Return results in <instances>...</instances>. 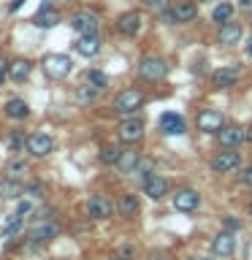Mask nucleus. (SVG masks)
Instances as JSON below:
<instances>
[{"label": "nucleus", "mask_w": 252, "mask_h": 260, "mask_svg": "<svg viewBox=\"0 0 252 260\" xmlns=\"http://www.w3.org/2000/svg\"><path fill=\"white\" fill-rule=\"evenodd\" d=\"M141 103H144V92H141V89H122V92L114 98L111 109L117 114H122V117H128V114H136L138 109H141Z\"/></svg>", "instance_id": "nucleus-1"}, {"label": "nucleus", "mask_w": 252, "mask_h": 260, "mask_svg": "<svg viewBox=\"0 0 252 260\" xmlns=\"http://www.w3.org/2000/svg\"><path fill=\"white\" fill-rule=\"evenodd\" d=\"M168 73V65L163 57H144L141 62H138V76L146 79V81H158Z\"/></svg>", "instance_id": "nucleus-2"}, {"label": "nucleus", "mask_w": 252, "mask_h": 260, "mask_svg": "<svg viewBox=\"0 0 252 260\" xmlns=\"http://www.w3.org/2000/svg\"><path fill=\"white\" fill-rule=\"evenodd\" d=\"M241 166V154L233 149V146H225V152H219L211 157V168L217 171V174H231Z\"/></svg>", "instance_id": "nucleus-3"}, {"label": "nucleus", "mask_w": 252, "mask_h": 260, "mask_svg": "<svg viewBox=\"0 0 252 260\" xmlns=\"http://www.w3.org/2000/svg\"><path fill=\"white\" fill-rule=\"evenodd\" d=\"M57 233H60V225L54 222V219H38L36 225L30 228V241L33 244H46V241H52L57 239Z\"/></svg>", "instance_id": "nucleus-4"}, {"label": "nucleus", "mask_w": 252, "mask_h": 260, "mask_svg": "<svg viewBox=\"0 0 252 260\" xmlns=\"http://www.w3.org/2000/svg\"><path fill=\"white\" fill-rule=\"evenodd\" d=\"M24 146H27V152L33 157H46V154L54 149V141H52V136H46V133H30L24 138Z\"/></svg>", "instance_id": "nucleus-5"}, {"label": "nucleus", "mask_w": 252, "mask_h": 260, "mask_svg": "<svg viewBox=\"0 0 252 260\" xmlns=\"http://www.w3.org/2000/svg\"><path fill=\"white\" fill-rule=\"evenodd\" d=\"M117 136H119V141L136 144L138 138L144 136V119H138V117L122 119V122H119V127H117Z\"/></svg>", "instance_id": "nucleus-6"}, {"label": "nucleus", "mask_w": 252, "mask_h": 260, "mask_svg": "<svg viewBox=\"0 0 252 260\" xmlns=\"http://www.w3.org/2000/svg\"><path fill=\"white\" fill-rule=\"evenodd\" d=\"M71 57H65V54H49L46 60H44V71L49 73L52 79H65L71 73Z\"/></svg>", "instance_id": "nucleus-7"}, {"label": "nucleus", "mask_w": 252, "mask_h": 260, "mask_svg": "<svg viewBox=\"0 0 252 260\" xmlns=\"http://www.w3.org/2000/svg\"><path fill=\"white\" fill-rule=\"evenodd\" d=\"M223 125H225L223 114L214 111V109H203V111L198 114V119H195V127H198L201 133H217Z\"/></svg>", "instance_id": "nucleus-8"}, {"label": "nucleus", "mask_w": 252, "mask_h": 260, "mask_svg": "<svg viewBox=\"0 0 252 260\" xmlns=\"http://www.w3.org/2000/svg\"><path fill=\"white\" fill-rule=\"evenodd\" d=\"M71 24H73V30L79 32V36H87V32H98V16L92 11H76L71 16Z\"/></svg>", "instance_id": "nucleus-9"}, {"label": "nucleus", "mask_w": 252, "mask_h": 260, "mask_svg": "<svg viewBox=\"0 0 252 260\" xmlns=\"http://www.w3.org/2000/svg\"><path fill=\"white\" fill-rule=\"evenodd\" d=\"M171 16H174V22H193L195 16H198V3L195 0H176L174 6H171Z\"/></svg>", "instance_id": "nucleus-10"}, {"label": "nucleus", "mask_w": 252, "mask_h": 260, "mask_svg": "<svg viewBox=\"0 0 252 260\" xmlns=\"http://www.w3.org/2000/svg\"><path fill=\"white\" fill-rule=\"evenodd\" d=\"M111 201L106 198V195H89V201H87V211H89V217L92 219H109L111 217Z\"/></svg>", "instance_id": "nucleus-11"}, {"label": "nucleus", "mask_w": 252, "mask_h": 260, "mask_svg": "<svg viewBox=\"0 0 252 260\" xmlns=\"http://www.w3.org/2000/svg\"><path fill=\"white\" fill-rule=\"evenodd\" d=\"M244 138H247V130L239 125H223L217 130V141L223 146H239Z\"/></svg>", "instance_id": "nucleus-12"}, {"label": "nucleus", "mask_w": 252, "mask_h": 260, "mask_svg": "<svg viewBox=\"0 0 252 260\" xmlns=\"http://www.w3.org/2000/svg\"><path fill=\"white\" fill-rule=\"evenodd\" d=\"M144 192L149 195L152 201H160L163 195L168 192V179L166 176H158V174H149L144 179Z\"/></svg>", "instance_id": "nucleus-13"}, {"label": "nucleus", "mask_w": 252, "mask_h": 260, "mask_svg": "<svg viewBox=\"0 0 252 260\" xmlns=\"http://www.w3.org/2000/svg\"><path fill=\"white\" fill-rule=\"evenodd\" d=\"M76 52L84 54V57H95L98 52H101V36L98 32H87V36H79L76 44Z\"/></svg>", "instance_id": "nucleus-14"}, {"label": "nucleus", "mask_w": 252, "mask_h": 260, "mask_svg": "<svg viewBox=\"0 0 252 260\" xmlns=\"http://www.w3.org/2000/svg\"><path fill=\"white\" fill-rule=\"evenodd\" d=\"M239 38H241V24L239 22H223L219 24V32H217V41L223 46H231V44H239Z\"/></svg>", "instance_id": "nucleus-15"}, {"label": "nucleus", "mask_w": 252, "mask_h": 260, "mask_svg": "<svg viewBox=\"0 0 252 260\" xmlns=\"http://www.w3.org/2000/svg\"><path fill=\"white\" fill-rule=\"evenodd\" d=\"M33 22H36V27H54V24L60 22V11L46 0V3L41 6V11L33 16Z\"/></svg>", "instance_id": "nucleus-16"}, {"label": "nucleus", "mask_w": 252, "mask_h": 260, "mask_svg": "<svg viewBox=\"0 0 252 260\" xmlns=\"http://www.w3.org/2000/svg\"><path fill=\"white\" fill-rule=\"evenodd\" d=\"M117 30L122 32V36H136V32L141 30V14H138V11L122 14L117 19Z\"/></svg>", "instance_id": "nucleus-17"}, {"label": "nucleus", "mask_w": 252, "mask_h": 260, "mask_svg": "<svg viewBox=\"0 0 252 260\" xmlns=\"http://www.w3.org/2000/svg\"><path fill=\"white\" fill-rule=\"evenodd\" d=\"M198 203H201V195L195 190H179L174 195V206L179 211H195V209H198Z\"/></svg>", "instance_id": "nucleus-18"}, {"label": "nucleus", "mask_w": 252, "mask_h": 260, "mask_svg": "<svg viewBox=\"0 0 252 260\" xmlns=\"http://www.w3.org/2000/svg\"><path fill=\"white\" fill-rule=\"evenodd\" d=\"M160 130L166 136H182L184 133V119L179 117V114H163L160 117Z\"/></svg>", "instance_id": "nucleus-19"}, {"label": "nucleus", "mask_w": 252, "mask_h": 260, "mask_svg": "<svg viewBox=\"0 0 252 260\" xmlns=\"http://www.w3.org/2000/svg\"><path fill=\"white\" fill-rule=\"evenodd\" d=\"M211 249H214V255H233L236 249V239L231 231H223L214 236V241H211Z\"/></svg>", "instance_id": "nucleus-20"}, {"label": "nucleus", "mask_w": 252, "mask_h": 260, "mask_svg": "<svg viewBox=\"0 0 252 260\" xmlns=\"http://www.w3.org/2000/svg\"><path fill=\"white\" fill-rule=\"evenodd\" d=\"M236 79H239V68H219V71H214V76H211V84L217 89H225V87H231Z\"/></svg>", "instance_id": "nucleus-21"}, {"label": "nucleus", "mask_w": 252, "mask_h": 260, "mask_svg": "<svg viewBox=\"0 0 252 260\" xmlns=\"http://www.w3.org/2000/svg\"><path fill=\"white\" fill-rule=\"evenodd\" d=\"M117 211H119V217H133L138 211V198L130 192H122L117 198Z\"/></svg>", "instance_id": "nucleus-22"}, {"label": "nucleus", "mask_w": 252, "mask_h": 260, "mask_svg": "<svg viewBox=\"0 0 252 260\" xmlns=\"http://www.w3.org/2000/svg\"><path fill=\"white\" fill-rule=\"evenodd\" d=\"M136 166H138V152L136 149H122L119 160H117V168L122 171V174H130Z\"/></svg>", "instance_id": "nucleus-23"}, {"label": "nucleus", "mask_w": 252, "mask_h": 260, "mask_svg": "<svg viewBox=\"0 0 252 260\" xmlns=\"http://www.w3.org/2000/svg\"><path fill=\"white\" fill-rule=\"evenodd\" d=\"M6 114L11 119H24L30 114V109H27V103H24V101H19V98H11V101L6 103Z\"/></svg>", "instance_id": "nucleus-24"}, {"label": "nucleus", "mask_w": 252, "mask_h": 260, "mask_svg": "<svg viewBox=\"0 0 252 260\" xmlns=\"http://www.w3.org/2000/svg\"><path fill=\"white\" fill-rule=\"evenodd\" d=\"M8 76H11L14 81H24L30 76V62L27 60H14L8 62Z\"/></svg>", "instance_id": "nucleus-25"}, {"label": "nucleus", "mask_w": 252, "mask_h": 260, "mask_svg": "<svg viewBox=\"0 0 252 260\" xmlns=\"http://www.w3.org/2000/svg\"><path fill=\"white\" fill-rule=\"evenodd\" d=\"M119 154H122V149H119V146H114V144H106L103 149H101V154H98V157H101V162H103V166H117Z\"/></svg>", "instance_id": "nucleus-26"}, {"label": "nucleus", "mask_w": 252, "mask_h": 260, "mask_svg": "<svg viewBox=\"0 0 252 260\" xmlns=\"http://www.w3.org/2000/svg\"><path fill=\"white\" fill-rule=\"evenodd\" d=\"M211 19L219 22V24H223V22H231V19H233V6H231V3H217L214 11H211Z\"/></svg>", "instance_id": "nucleus-27"}, {"label": "nucleus", "mask_w": 252, "mask_h": 260, "mask_svg": "<svg viewBox=\"0 0 252 260\" xmlns=\"http://www.w3.org/2000/svg\"><path fill=\"white\" fill-rule=\"evenodd\" d=\"M144 8H146L149 14L160 16V14L171 11V0H144Z\"/></svg>", "instance_id": "nucleus-28"}, {"label": "nucleus", "mask_w": 252, "mask_h": 260, "mask_svg": "<svg viewBox=\"0 0 252 260\" xmlns=\"http://www.w3.org/2000/svg\"><path fill=\"white\" fill-rule=\"evenodd\" d=\"M22 190L19 184L14 182V179H6V182H0V198H16Z\"/></svg>", "instance_id": "nucleus-29"}, {"label": "nucleus", "mask_w": 252, "mask_h": 260, "mask_svg": "<svg viewBox=\"0 0 252 260\" xmlns=\"http://www.w3.org/2000/svg\"><path fill=\"white\" fill-rule=\"evenodd\" d=\"M87 79H89V84H92L95 89H103L106 84H109L106 73H101V71H89V73H87Z\"/></svg>", "instance_id": "nucleus-30"}, {"label": "nucleus", "mask_w": 252, "mask_h": 260, "mask_svg": "<svg viewBox=\"0 0 252 260\" xmlns=\"http://www.w3.org/2000/svg\"><path fill=\"white\" fill-rule=\"evenodd\" d=\"M24 171H27V166H24V162H11V166L6 168V176H8V179H22Z\"/></svg>", "instance_id": "nucleus-31"}, {"label": "nucleus", "mask_w": 252, "mask_h": 260, "mask_svg": "<svg viewBox=\"0 0 252 260\" xmlns=\"http://www.w3.org/2000/svg\"><path fill=\"white\" fill-rule=\"evenodd\" d=\"M19 228H22V214H14V217L6 222V233L11 236V233H16V231H19Z\"/></svg>", "instance_id": "nucleus-32"}, {"label": "nucleus", "mask_w": 252, "mask_h": 260, "mask_svg": "<svg viewBox=\"0 0 252 260\" xmlns=\"http://www.w3.org/2000/svg\"><path fill=\"white\" fill-rule=\"evenodd\" d=\"M95 95V87L89 84V89H76V92H73V98H76V101H89V98Z\"/></svg>", "instance_id": "nucleus-33"}, {"label": "nucleus", "mask_w": 252, "mask_h": 260, "mask_svg": "<svg viewBox=\"0 0 252 260\" xmlns=\"http://www.w3.org/2000/svg\"><path fill=\"white\" fill-rule=\"evenodd\" d=\"M239 182H241V184H247V187H252V166L241 168V174H239Z\"/></svg>", "instance_id": "nucleus-34"}, {"label": "nucleus", "mask_w": 252, "mask_h": 260, "mask_svg": "<svg viewBox=\"0 0 252 260\" xmlns=\"http://www.w3.org/2000/svg\"><path fill=\"white\" fill-rule=\"evenodd\" d=\"M223 225H225V231H239V228H241V222H239V219H233V217H225Z\"/></svg>", "instance_id": "nucleus-35"}, {"label": "nucleus", "mask_w": 252, "mask_h": 260, "mask_svg": "<svg viewBox=\"0 0 252 260\" xmlns=\"http://www.w3.org/2000/svg\"><path fill=\"white\" fill-rule=\"evenodd\" d=\"M22 144H24V138H22L19 133H14L11 138H8V146H11V149H19Z\"/></svg>", "instance_id": "nucleus-36"}, {"label": "nucleus", "mask_w": 252, "mask_h": 260, "mask_svg": "<svg viewBox=\"0 0 252 260\" xmlns=\"http://www.w3.org/2000/svg\"><path fill=\"white\" fill-rule=\"evenodd\" d=\"M6 76H8V60H6V57H0V84L6 81Z\"/></svg>", "instance_id": "nucleus-37"}, {"label": "nucleus", "mask_w": 252, "mask_h": 260, "mask_svg": "<svg viewBox=\"0 0 252 260\" xmlns=\"http://www.w3.org/2000/svg\"><path fill=\"white\" fill-rule=\"evenodd\" d=\"M24 192H27V195H33V198H41V192H44V187H41V184H30Z\"/></svg>", "instance_id": "nucleus-38"}, {"label": "nucleus", "mask_w": 252, "mask_h": 260, "mask_svg": "<svg viewBox=\"0 0 252 260\" xmlns=\"http://www.w3.org/2000/svg\"><path fill=\"white\" fill-rule=\"evenodd\" d=\"M22 3H24V0H11V3H8V11H19V8H22Z\"/></svg>", "instance_id": "nucleus-39"}, {"label": "nucleus", "mask_w": 252, "mask_h": 260, "mask_svg": "<svg viewBox=\"0 0 252 260\" xmlns=\"http://www.w3.org/2000/svg\"><path fill=\"white\" fill-rule=\"evenodd\" d=\"M241 8H244V11H249V14H252V0H241Z\"/></svg>", "instance_id": "nucleus-40"}, {"label": "nucleus", "mask_w": 252, "mask_h": 260, "mask_svg": "<svg viewBox=\"0 0 252 260\" xmlns=\"http://www.w3.org/2000/svg\"><path fill=\"white\" fill-rule=\"evenodd\" d=\"M244 52H247V57H252V38L247 41V46H244Z\"/></svg>", "instance_id": "nucleus-41"}, {"label": "nucleus", "mask_w": 252, "mask_h": 260, "mask_svg": "<svg viewBox=\"0 0 252 260\" xmlns=\"http://www.w3.org/2000/svg\"><path fill=\"white\" fill-rule=\"evenodd\" d=\"M247 138H249V141H252V125L247 127Z\"/></svg>", "instance_id": "nucleus-42"}, {"label": "nucleus", "mask_w": 252, "mask_h": 260, "mask_svg": "<svg viewBox=\"0 0 252 260\" xmlns=\"http://www.w3.org/2000/svg\"><path fill=\"white\" fill-rule=\"evenodd\" d=\"M190 260H209V257H190Z\"/></svg>", "instance_id": "nucleus-43"}, {"label": "nucleus", "mask_w": 252, "mask_h": 260, "mask_svg": "<svg viewBox=\"0 0 252 260\" xmlns=\"http://www.w3.org/2000/svg\"><path fill=\"white\" fill-rule=\"evenodd\" d=\"M109 260H125V257H109Z\"/></svg>", "instance_id": "nucleus-44"}, {"label": "nucleus", "mask_w": 252, "mask_h": 260, "mask_svg": "<svg viewBox=\"0 0 252 260\" xmlns=\"http://www.w3.org/2000/svg\"><path fill=\"white\" fill-rule=\"evenodd\" d=\"M249 214H252V201H249Z\"/></svg>", "instance_id": "nucleus-45"}, {"label": "nucleus", "mask_w": 252, "mask_h": 260, "mask_svg": "<svg viewBox=\"0 0 252 260\" xmlns=\"http://www.w3.org/2000/svg\"><path fill=\"white\" fill-rule=\"evenodd\" d=\"M68 3H73V0H68Z\"/></svg>", "instance_id": "nucleus-46"}]
</instances>
